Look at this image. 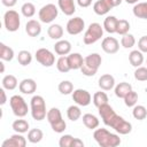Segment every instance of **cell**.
<instances>
[{
	"label": "cell",
	"instance_id": "cell-1",
	"mask_svg": "<svg viewBox=\"0 0 147 147\" xmlns=\"http://www.w3.org/2000/svg\"><path fill=\"white\" fill-rule=\"evenodd\" d=\"M98 109H99V115L101 116V119L105 123V125L110 126L117 133L127 134L132 131V124L130 122L125 121L122 116L117 115L115 113V110L113 109V107L109 106L108 103L102 105Z\"/></svg>",
	"mask_w": 147,
	"mask_h": 147
},
{
	"label": "cell",
	"instance_id": "cell-2",
	"mask_svg": "<svg viewBox=\"0 0 147 147\" xmlns=\"http://www.w3.org/2000/svg\"><path fill=\"white\" fill-rule=\"evenodd\" d=\"M93 138L96 141V144L101 147H116L121 145L119 136L111 133L107 129H96L93 133Z\"/></svg>",
	"mask_w": 147,
	"mask_h": 147
},
{
	"label": "cell",
	"instance_id": "cell-3",
	"mask_svg": "<svg viewBox=\"0 0 147 147\" xmlns=\"http://www.w3.org/2000/svg\"><path fill=\"white\" fill-rule=\"evenodd\" d=\"M101 62H102V57L100 54H98V53L88 54L86 57H84V62H83V65L80 68L82 74L84 76H87V77L94 76L96 74L98 69L100 68Z\"/></svg>",
	"mask_w": 147,
	"mask_h": 147
},
{
	"label": "cell",
	"instance_id": "cell-4",
	"mask_svg": "<svg viewBox=\"0 0 147 147\" xmlns=\"http://www.w3.org/2000/svg\"><path fill=\"white\" fill-rule=\"evenodd\" d=\"M52 130L56 133H62L64 132V130L67 129V123L64 122V119L62 118V114L60 111L59 108H51L47 111V116H46Z\"/></svg>",
	"mask_w": 147,
	"mask_h": 147
},
{
	"label": "cell",
	"instance_id": "cell-5",
	"mask_svg": "<svg viewBox=\"0 0 147 147\" xmlns=\"http://www.w3.org/2000/svg\"><path fill=\"white\" fill-rule=\"evenodd\" d=\"M30 107H31V116L33 119L36 121L45 119L48 110H46V103L41 95H33L30 102Z\"/></svg>",
	"mask_w": 147,
	"mask_h": 147
},
{
	"label": "cell",
	"instance_id": "cell-6",
	"mask_svg": "<svg viewBox=\"0 0 147 147\" xmlns=\"http://www.w3.org/2000/svg\"><path fill=\"white\" fill-rule=\"evenodd\" d=\"M102 36H103V26L94 22V23H91L88 28L86 29L84 37H83V41L85 45H92L96 42L99 39H101Z\"/></svg>",
	"mask_w": 147,
	"mask_h": 147
},
{
	"label": "cell",
	"instance_id": "cell-7",
	"mask_svg": "<svg viewBox=\"0 0 147 147\" xmlns=\"http://www.w3.org/2000/svg\"><path fill=\"white\" fill-rule=\"evenodd\" d=\"M9 105H10V108H11L13 114L15 116H17V117H24V116H26V114L29 111L28 103L25 102V100L21 95H18V94L13 95L9 99Z\"/></svg>",
	"mask_w": 147,
	"mask_h": 147
},
{
	"label": "cell",
	"instance_id": "cell-8",
	"mask_svg": "<svg viewBox=\"0 0 147 147\" xmlns=\"http://www.w3.org/2000/svg\"><path fill=\"white\" fill-rule=\"evenodd\" d=\"M3 24H5V28L7 31H9V32L17 31L20 29V25H21L20 14L13 9L7 10L3 15Z\"/></svg>",
	"mask_w": 147,
	"mask_h": 147
},
{
	"label": "cell",
	"instance_id": "cell-9",
	"mask_svg": "<svg viewBox=\"0 0 147 147\" xmlns=\"http://www.w3.org/2000/svg\"><path fill=\"white\" fill-rule=\"evenodd\" d=\"M59 15V9L54 3H47L39 9L38 16L42 23H52Z\"/></svg>",
	"mask_w": 147,
	"mask_h": 147
},
{
	"label": "cell",
	"instance_id": "cell-10",
	"mask_svg": "<svg viewBox=\"0 0 147 147\" xmlns=\"http://www.w3.org/2000/svg\"><path fill=\"white\" fill-rule=\"evenodd\" d=\"M36 60L44 67H52L55 63V55L47 48H39L36 51Z\"/></svg>",
	"mask_w": 147,
	"mask_h": 147
},
{
	"label": "cell",
	"instance_id": "cell-11",
	"mask_svg": "<svg viewBox=\"0 0 147 147\" xmlns=\"http://www.w3.org/2000/svg\"><path fill=\"white\" fill-rule=\"evenodd\" d=\"M85 28V22L82 17L77 16V17H74V18H70L67 23V32L71 36H76V34H79L83 32Z\"/></svg>",
	"mask_w": 147,
	"mask_h": 147
},
{
	"label": "cell",
	"instance_id": "cell-12",
	"mask_svg": "<svg viewBox=\"0 0 147 147\" xmlns=\"http://www.w3.org/2000/svg\"><path fill=\"white\" fill-rule=\"evenodd\" d=\"M72 100L75 101L76 105L86 107L91 103L92 96L88 91L83 90V88H77V90H74V92H72Z\"/></svg>",
	"mask_w": 147,
	"mask_h": 147
},
{
	"label": "cell",
	"instance_id": "cell-13",
	"mask_svg": "<svg viewBox=\"0 0 147 147\" xmlns=\"http://www.w3.org/2000/svg\"><path fill=\"white\" fill-rule=\"evenodd\" d=\"M101 48L107 54H115L119 49V42L114 37H106L101 42Z\"/></svg>",
	"mask_w": 147,
	"mask_h": 147
},
{
	"label": "cell",
	"instance_id": "cell-14",
	"mask_svg": "<svg viewBox=\"0 0 147 147\" xmlns=\"http://www.w3.org/2000/svg\"><path fill=\"white\" fill-rule=\"evenodd\" d=\"M2 147H25L26 146V139L22 136V133H15L10 136L8 139H6L2 144Z\"/></svg>",
	"mask_w": 147,
	"mask_h": 147
},
{
	"label": "cell",
	"instance_id": "cell-15",
	"mask_svg": "<svg viewBox=\"0 0 147 147\" xmlns=\"http://www.w3.org/2000/svg\"><path fill=\"white\" fill-rule=\"evenodd\" d=\"M114 3L111 0H98L94 2L93 5V10L96 15H106L108 14L113 8H114Z\"/></svg>",
	"mask_w": 147,
	"mask_h": 147
},
{
	"label": "cell",
	"instance_id": "cell-16",
	"mask_svg": "<svg viewBox=\"0 0 147 147\" xmlns=\"http://www.w3.org/2000/svg\"><path fill=\"white\" fill-rule=\"evenodd\" d=\"M59 146L60 147H83L84 142L83 140L72 137L71 134H64L60 138Z\"/></svg>",
	"mask_w": 147,
	"mask_h": 147
},
{
	"label": "cell",
	"instance_id": "cell-17",
	"mask_svg": "<svg viewBox=\"0 0 147 147\" xmlns=\"http://www.w3.org/2000/svg\"><path fill=\"white\" fill-rule=\"evenodd\" d=\"M18 88L23 94H32L37 90V83L32 78H25L21 80V83L18 84Z\"/></svg>",
	"mask_w": 147,
	"mask_h": 147
},
{
	"label": "cell",
	"instance_id": "cell-18",
	"mask_svg": "<svg viewBox=\"0 0 147 147\" xmlns=\"http://www.w3.org/2000/svg\"><path fill=\"white\" fill-rule=\"evenodd\" d=\"M25 32L30 37H38L41 32V25L37 20H29L25 24Z\"/></svg>",
	"mask_w": 147,
	"mask_h": 147
},
{
	"label": "cell",
	"instance_id": "cell-19",
	"mask_svg": "<svg viewBox=\"0 0 147 147\" xmlns=\"http://www.w3.org/2000/svg\"><path fill=\"white\" fill-rule=\"evenodd\" d=\"M54 51L57 55H68L70 54L71 52V44L70 41L68 40H63V39H60L55 42L54 45Z\"/></svg>",
	"mask_w": 147,
	"mask_h": 147
},
{
	"label": "cell",
	"instance_id": "cell-20",
	"mask_svg": "<svg viewBox=\"0 0 147 147\" xmlns=\"http://www.w3.org/2000/svg\"><path fill=\"white\" fill-rule=\"evenodd\" d=\"M115 86V78L110 74H105L99 78V87L102 91H110Z\"/></svg>",
	"mask_w": 147,
	"mask_h": 147
},
{
	"label": "cell",
	"instance_id": "cell-21",
	"mask_svg": "<svg viewBox=\"0 0 147 147\" xmlns=\"http://www.w3.org/2000/svg\"><path fill=\"white\" fill-rule=\"evenodd\" d=\"M57 5L62 13L67 16H71L76 11V5L74 0H57Z\"/></svg>",
	"mask_w": 147,
	"mask_h": 147
},
{
	"label": "cell",
	"instance_id": "cell-22",
	"mask_svg": "<svg viewBox=\"0 0 147 147\" xmlns=\"http://www.w3.org/2000/svg\"><path fill=\"white\" fill-rule=\"evenodd\" d=\"M67 56H68V62L71 70H78V69L80 70L84 62V57L79 53H70Z\"/></svg>",
	"mask_w": 147,
	"mask_h": 147
},
{
	"label": "cell",
	"instance_id": "cell-23",
	"mask_svg": "<svg viewBox=\"0 0 147 147\" xmlns=\"http://www.w3.org/2000/svg\"><path fill=\"white\" fill-rule=\"evenodd\" d=\"M47 34L51 39L60 40L63 36V28L60 24H51L47 29Z\"/></svg>",
	"mask_w": 147,
	"mask_h": 147
},
{
	"label": "cell",
	"instance_id": "cell-24",
	"mask_svg": "<svg viewBox=\"0 0 147 147\" xmlns=\"http://www.w3.org/2000/svg\"><path fill=\"white\" fill-rule=\"evenodd\" d=\"M129 61L131 63V65H133L134 68H138L144 62V53L140 52L139 49H134L129 54Z\"/></svg>",
	"mask_w": 147,
	"mask_h": 147
},
{
	"label": "cell",
	"instance_id": "cell-25",
	"mask_svg": "<svg viewBox=\"0 0 147 147\" xmlns=\"http://www.w3.org/2000/svg\"><path fill=\"white\" fill-rule=\"evenodd\" d=\"M83 123L90 130L96 129L99 126V124H100L99 118L95 115H93V114H84L83 115Z\"/></svg>",
	"mask_w": 147,
	"mask_h": 147
},
{
	"label": "cell",
	"instance_id": "cell-26",
	"mask_svg": "<svg viewBox=\"0 0 147 147\" xmlns=\"http://www.w3.org/2000/svg\"><path fill=\"white\" fill-rule=\"evenodd\" d=\"M133 15L138 18L147 20V1L146 2H138L133 6Z\"/></svg>",
	"mask_w": 147,
	"mask_h": 147
},
{
	"label": "cell",
	"instance_id": "cell-27",
	"mask_svg": "<svg viewBox=\"0 0 147 147\" xmlns=\"http://www.w3.org/2000/svg\"><path fill=\"white\" fill-rule=\"evenodd\" d=\"M2 87L5 90H8V91H13L17 87L18 85V82H17V78L14 76V75H6L3 78H2Z\"/></svg>",
	"mask_w": 147,
	"mask_h": 147
},
{
	"label": "cell",
	"instance_id": "cell-28",
	"mask_svg": "<svg viewBox=\"0 0 147 147\" xmlns=\"http://www.w3.org/2000/svg\"><path fill=\"white\" fill-rule=\"evenodd\" d=\"M132 90V86L131 84L126 83V82H122L119 84H117L115 86V95L117 98H121V99H124V96Z\"/></svg>",
	"mask_w": 147,
	"mask_h": 147
},
{
	"label": "cell",
	"instance_id": "cell-29",
	"mask_svg": "<svg viewBox=\"0 0 147 147\" xmlns=\"http://www.w3.org/2000/svg\"><path fill=\"white\" fill-rule=\"evenodd\" d=\"M117 22H118V18H116L115 16H107L103 21V29L108 33H116Z\"/></svg>",
	"mask_w": 147,
	"mask_h": 147
},
{
	"label": "cell",
	"instance_id": "cell-30",
	"mask_svg": "<svg viewBox=\"0 0 147 147\" xmlns=\"http://www.w3.org/2000/svg\"><path fill=\"white\" fill-rule=\"evenodd\" d=\"M11 127L17 133H25L29 131V123H28V121L22 119V117H20V119H16L13 122Z\"/></svg>",
	"mask_w": 147,
	"mask_h": 147
},
{
	"label": "cell",
	"instance_id": "cell-31",
	"mask_svg": "<svg viewBox=\"0 0 147 147\" xmlns=\"http://www.w3.org/2000/svg\"><path fill=\"white\" fill-rule=\"evenodd\" d=\"M14 57V49L3 42L0 44V59L2 61H11Z\"/></svg>",
	"mask_w": 147,
	"mask_h": 147
},
{
	"label": "cell",
	"instance_id": "cell-32",
	"mask_svg": "<svg viewBox=\"0 0 147 147\" xmlns=\"http://www.w3.org/2000/svg\"><path fill=\"white\" fill-rule=\"evenodd\" d=\"M67 116L70 121L72 122H76L82 116V110L79 108L78 105H72V106H69L68 109H67Z\"/></svg>",
	"mask_w": 147,
	"mask_h": 147
},
{
	"label": "cell",
	"instance_id": "cell-33",
	"mask_svg": "<svg viewBox=\"0 0 147 147\" xmlns=\"http://www.w3.org/2000/svg\"><path fill=\"white\" fill-rule=\"evenodd\" d=\"M44 138V133L40 129H31L29 130L28 132V140L31 142V144H37V142H40L41 139Z\"/></svg>",
	"mask_w": 147,
	"mask_h": 147
},
{
	"label": "cell",
	"instance_id": "cell-34",
	"mask_svg": "<svg viewBox=\"0 0 147 147\" xmlns=\"http://www.w3.org/2000/svg\"><path fill=\"white\" fill-rule=\"evenodd\" d=\"M93 103H94V106L96 108L101 107L102 105L108 103V95H107V93L106 92H101V91L95 92L93 94Z\"/></svg>",
	"mask_w": 147,
	"mask_h": 147
},
{
	"label": "cell",
	"instance_id": "cell-35",
	"mask_svg": "<svg viewBox=\"0 0 147 147\" xmlns=\"http://www.w3.org/2000/svg\"><path fill=\"white\" fill-rule=\"evenodd\" d=\"M56 68L60 72H63V74H67L68 71L71 70L70 65H69V62H68V56L67 55H62L57 59L56 61Z\"/></svg>",
	"mask_w": 147,
	"mask_h": 147
},
{
	"label": "cell",
	"instance_id": "cell-36",
	"mask_svg": "<svg viewBox=\"0 0 147 147\" xmlns=\"http://www.w3.org/2000/svg\"><path fill=\"white\" fill-rule=\"evenodd\" d=\"M132 115L138 121H142L147 117V109L145 106L142 105H136L133 107V110H132Z\"/></svg>",
	"mask_w": 147,
	"mask_h": 147
},
{
	"label": "cell",
	"instance_id": "cell-37",
	"mask_svg": "<svg viewBox=\"0 0 147 147\" xmlns=\"http://www.w3.org/2000/svg\"><path fill=\"white\" fill-rule=\"evenodd\" d=\"M17 61H18V63H20L21 65L25 67V65H28V64L31 63V61H32V55H31V53H30L29 51H25V49L20 51V52H18V55H17Z\"/></svg>",
	"mask_w": 147,
	"mask_h": 147
},
{
	"label": "cell",
	"instance_id": "cell-38",
	"mask_svg": "<svg viewBox=\"0 0 147 147\" xmlns=\"http://www.w3.org/2000/svg\"><path fill=\"white\" fill-rule=\"evenodd\" d=\"M57 90L61 94L63 95H68L70 93L74 92V84L70 82V80H62L59 86H57Z\"/></svg>",
	"mask_w": 147,
	"mask_h": 147
},
{
	"label": "cell",
	"instance_id": "cell-39",
	"mask_svg": "<svg viewBox=\"0 0 147 147\" xmlns=\"http://www.w3.org/2000/svg\"><path fill=\"white\" fill-rule=\"evenodd\" d=\"M21 13L23 16L30 18L36 14V7L32 2H24L21 7Z\"/></svg>",
	"mask_w": 147,
	"mask_h": 147
},
{
	"label": "cell",
	"instance_id": "cell-40",
	"mask_svg": "<svg viewBox=\"0 0 147 147\" xmlns=\"http://www.w3.org/2000/svg\"><path fill=\"white\" fill-rule=\"evenodd\" d=\"M129 30H130V23H129V21H126L124 18L118 20L117 28H116V33H118L121 36H124V34L129 33Z\"/></svg>",
	"mask_w": 147,
	"mask_h": 147
},
{
	"label": "cell",
	"instance_id": "cell-41",
	"mask_svg": "<svg viewBox=\"0 0 147 147\" xmlns=\"http://www.w3.org/2000/svg\"><path fill=\"white\" fill-rule=\"evenodd\" d=\"M138 101V93L131 90L125 96H124V103L126 107H134Z\"/></svg>",
	"mask_w": 147,
	"mask_h": 147
},
{
	"label": "cell",
	"instance_id": "cell-42",
	"mask_svg": "<svg viewBox=\"0 0 147 147\" xmlns=\"http://www.w3.org/2000/svg\"><path fill=\"white\" fill-rule=\"evenodd\" d=\"M134 44H136V38H134V36L131 34V33L124 34V36L122 37V39H121V45H122L124 48H131V47L134 46Z\"/></svg>",
	"mask_w": 147,
	"mask_h": 147
},
{
	"label": "cell",
	"instance_id": "cell-43",
	"mask_svg": "<svg viewBox=\"0 0 147 147\" xmlns=\"http://www.w3.org/2000/svg\"><path fill=\"white\" fill-rule=\"evenodd\" d=\"M134 78L139 82H146L147 80V67H138L134 70Z\"/></svg>",
	"mask_w": 147,
	"mask_h": 147
},
{
	"label": "cell",
	"instance_id": "cell-44",
	"mask_svg": "<svg viewBox=\"0 0 147 147\" xmlns=\"http://www.w3.org/2000/svg\"><path fill=\"white\" fill-rule=\"evenodd\" d=\"M138 48L142 53H147V36H142L138 40Z\"/></svg>",
	"mask_w": 147,
	"mask_h": 147
},
{
	"label": "cell",
	"instance_id": "cell-45",
	"mask_svg": "<svg viewBox=\"0 0 147 147\" xmlns=\"http://www.w3.org/2000/svg\"><path fill=\"white\" fill-rule=\"evenodd\" d=\"M77 3L79 7L86 8V7H90L92 5V0H77Z\"/></svg>",
	"mask_w": 147,
	"mask_h": 147
},
{
	"label": "cell",
	"instance_id": "cell-46",
	"mask_svg": "<svg viewBox=\"0 0 147 147\" xmlns=\"http://www.w3.org/2000/svg\"><path fill=\"white\" fill-rule=\"evenodd\" d=\"M1 2L6 7H14L17 3V0H1Z\"/></svg>",
	"mask_w": 147,
	"mask_h": 147
},
{
	"label": "cell",
	"instance_id": "cell-47",
	"mask_svg": "<svg viewBox=\"0 0 147 147\" xmlns=\"http://www.w3.org/2000/svg\"><path fill=\"white\" fill-rule=\"evenodd\" d=\"M0 94H1V101H0V105L3 106L7 101V96H6V92H5V88H0Z\"/></svg>",
	"mask_w": 147,
	"mask_h": 147
},
{
	"label": "cell",
	"instance_id": "cell-48",
	"mask_svg": "<svg viewBox=\"0 0 147 147\" xmlns=\"http://www.w3.org/2000/svg\"><path fill=\"white\" fill-rule=\"evenodd\" d=\"M111 1H113L114 6H115V7H117V6H119V5L122 3V1H123V0H111Z\"/></svg>",
	"mask_w": 147,
	"mask_h": 147
},
{
	"label": "cell",
	"instance_id": "cell-49",
	"mask_svg": "<svg viewBox=\"0 0 147 147\" xmlns=\"http://www.w3.org/2000/svg\"><path fill=\"white\" fill-rule=\"evenodd\" d=\"M138 1L139 0H125V2L129 5H136V3H138Z\"/></svg>",
	"mask_w": 147,
	"mask_h": 147
},
{
	"label": "cell",
	"instance_id": "cell-50",
	"mask_svg": "<svg viewBox=\"0 0 147 147\" xmlns=\"http://www.w3.org/2000/svg\"><path fill=\"white\" fill-rule=\"evenodd\" d=\"M0 67H1V74H3V71H5V64H3L2 61L0 62Z\"/></svg>",
	"mask_w": 147,
	"mask_h": 147
},
{
	"label": "cell",
	"instance_id": "cell-51",
	"mask_svg": "<svg viewBox=\"0 0 147 147\" xmlns=\"http://www.w3.org/2000/svg\"><path fill=\"white\" fill-rule=\"evenodd\" d=\"M146 64H147V60H146Z\"/></svg>",
	"mask_w": 147,
	"mask_h": 147
}]
</instances>
